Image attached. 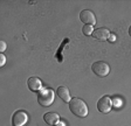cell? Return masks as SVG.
Instances as JSON below:
<instances>
[{
    "label": "cell",
    "mask_w": 131,
    "mask_h": 126,
    "mask_svg": "<svg viewBox=\"0 0 131 126\" xmlns=\"http://www.w3.org/2000/svg\"><path fill=\"white\" fill-rule=\"evenodd\" d=\"M69 110L76 117L84 118L88 116V106L85 102H83L81 98H71V100L69 102Z\"/></svg>",
    "instance_id": "6da1fadb"
},
{
    "label": "cell",
    "mask_w": 131,
    "mask_h": 126,
    "mask_svg": "<svg viewBox=\"0 0 131 126\" xmlns=\"http://www.w3.org/2000/svg\"><path fill=\"white\" fill-rule=\"evenodd\" d=\"M54 96L55 93L52 89H42L41 91H39V95H38L39 104L43 107L52 105L53 102H54Z\"/></svg>",
    "instance_id": "7a4b0ae2"
},
{
    "label": "cell",
    "mask_w": 131,
    "mask_h": 126,
    "mask_svg": "<svg viewBox=\"0 0 131 126\" xmlns=\"http://www.w3.org/2000/svg\"><path fill=\"white\" fill-rule=\"evenodd\" d=\"M91 70L98 77H105L110 72V67L108 63L103 62V61H97V62L93 63L91 66Z\"/></svg>",
    "instance_id": "3957f363"
},
{
    "label": "cell",
    "mask_w": 131,
    "mask_h": 126,
    "mask_svg": "<svg viewBox=\"0 0 131 126\" xmlns=\"http://www.w3.org/2000/svg\"><path fill=\"white\" fill-rule=\"evenodd\" d=\"M111 105H112V102L110 99V97H108V96H103L102 98L98 99V102H97V109L102 113H109L112 109Z\"/></svg>",
    "instance_id": "277c9868"
},
{
    "label": "cell",
    "mask_w": 131,
    "mask_h": 126,
    "mask_svg": "<svg viewBox=\"0 0 131 126\" xmlns=\"http://www.w3.org/2000/svg\"><path fill=\"white\" fill-rule=\"evenodd\" d=\"M28 120V116L25 111H16L12 117V125L13 126H24Z\"/></svg>",
    "instance_id": "5b68a950"
},
{
    "label": "cell",
    "mask_w": 131,
    "mask_h": 126,
    "mask_svg": "<svg viewBox=\"0 0 131 126\" xmlns=\"http://www.w3.org/2000/svg\"><path fill=\"white\" fill-rule=\"evenodd\" d=\"M80 20H81L83 23L90 25V26H94L96 23L95 14L91 11H89V9H83V11L80 13Z\"/></svg>",
    "instance_id": "8992f818"
},
{
    "label": "cell",
    "mask_w": 131,
    "mask_h": 126,
    "mask_svg": "<svg viewBox=\"0 0 131 126\" xmlns=\"http://www.w3.org/2000/svg\"><path fill=\"white\" fill-rule=\"evenodd\" d=\"M110 35H111L110 30L106 29V28H104V27L97 28V29L94 30V33H93L94 39H96V40H98V41H105V40L109 39Z\"/></svg>",
    "instance_id": "52a82bcc"
},
{
    "label": "cell",
    "mask_w": 131,
    "mask_h": 126,
    "mask_svg": "<svg viewBox=\"0 0 131 126\" xmlns=\"http://www.w3.org/2000/svg\"><path fill=\"white\" fill-rule=\"evenodd\" d=\"M27 85L29 90H32L33 92H39L42 90V83H41L39 77H29L27 81Z\"/></svg>",
    "instance_id": "ba28073f"
},
{
    "label": "cell",
    "mask_w": 131,
    "mask_h": 126,
    "mask_svg": "<svg viewBox=\"0 0 131 126\" xmlns=\"http://www.w3.org/2000/svg\"><path fill=\"white\" fill-rule=\"evenodd\" d=\"M43 120L46 121L48 125L50 126H54L57 125V123L60 121V116L57 115L55 112H48V113H45L43 116Z\"/></svg>",
    "instance_id": "9c48e42d"
},
{
    "label": "cell",
    "mask_w": 131,
    "mask_h": 126,
    "mask_svg": "<svg viewBox=\"0 0 131 126\" xmlns=\"http://www.w3.org/2000/svg\"><path fill=\"white\" fill-rule=\"evenodd\" d=\"M56 92H57V96L60 97L64 103H68L69 104V102L71 100V98H70V93H69L68 88H66V86H59Z\"/></svg>",
    "instance_id": "30bf717a"
},
{
    "label": "cell",
    "mask_w": 131,
    "mask_h": 126,
    "mask_svg": "<svg viewBox=\"0 0 131 126\" xmlns=\"http://www.w3.org/2000/svg\"><path fill=\"white\" fill-rule=\"evenodd\" d=\"M82 32H83L84 35H93L94 27L93 26H90V25H84L83 26V28H82Z\"/></svg>",
    "instance_id": "8fae6325"
},
{
    "label": "cell",
    "mask_w": 131,
    "mask_h": 126,
    "mask_svg": "<svg viewBox=\"0 0 131 126\" xmlns=\"http://www.w3.org/2000/svg\"><path fill=\"white\" fill-rule=\"evenodd\" d=\"M111 102H112V104H114L115 107H119L121 105H122V100H121L119 98H114Z\"/></svg>",
    "instance_id": "7c38bea8"
},
{
    "label": "cell",
    "mask_w": 131,
    "mask_h": 126,
    "mask_svg": "<svg viewBox=\"0 0 131 126\" xmlns=\"http://www.w3.org/2000/svg\"><path fill=\"white\" fill-rule=\"evenodd\" d=\"M6 48H7V44H6V42L5 41H1V42H0V52H1V54H3V53L6 50Z\"/></svg>",
    "instance_id": "4fadbf2b"
},
{
    "label": "cell",
    "mask_w": 131,
    "mask_h": 126,
    "mask_svg": "<svg viewBox=\"0 0 131 126\" xmlns=\"http://www.w3.org/2000/svg\"><path fill=\"white\" fill-rule=\"evenodd\" d=\"M6 63V56L4 54H0V67H4Z\"/></svg>",
    "instance_id": "5bb4252c"
},
{
    "label": "cell",
    "mask_w": 131,
    "mask_h": 126,
    "mask_svg": "<svg viewBox=\"0 0 131 126\" xmlns=\"http://www.w3.org/2000/svg\"><path fill=\"white\" fill-rule=\"evenodd\" d=\"M109 40H110V41L114 42L115 40H116V36H115V35H110V36H109Z\"/></svg>",
    "instance_id": "9a60e30c"
},
{
    "label": "cell",
    "mask_w": 131,
    "mask_h": 126,
    "mask_svg": "<svg viewBox=\"0 0 131 126\" xmlns=\"http://www.w3.org/2000/svg\"><path fill=\"white\" fill-rule=\"evenodd\" d=\"M129 35H130V37H131V26L129 27Z\"/></svg>",
    "instance_id": "2e32d148"
}]
</instances>
